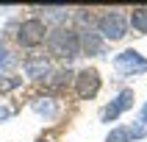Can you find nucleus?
Listing matches in <instances>:
<instances>
[{
  "instance_id": "f257e3e1",
  "label": "nucleus",
  "mask_w": 147,
  "mask_h": 142,
  "mask_svg": "<svg viewBox=\"0 0 147 142\" xmlns=\"http://www.w3.org/2000/svg\"><path fill=\"white\" fill-rule=\"evenodd\" d=\"M47 50L56 58H75L81 53V33H75L72 28H56L47 33Z\"/></svg>"
},
{
  "instance_id": "f03ea898",
  "label": "nucleus",
  "mask_w": 147,
  "mask_h": 142,
  "mask_svg": "<svg viewBox=\"0 0 147 142\" xmlns=\"http://www.w3.org/2000/svg\"><path fill=\"white\" fill-rule=\"evenodd\" d=\"M47 36V25L42 22L39 17H31V20H25L20 28H17V42H20V48H36L42 45Z\"/></svg>"
},
{
  "instance_id": "7ed1b4c3",
  "label": "nucleus",
  "mask_w": 147,
  "mask_h": 142,
  "mask_svg": "<svg viewBox=\"0 0 147 142\" xmlns=\"http://www.w3.org/2000/svg\"><path fill=\"white\" fill-rule=\"evenodd\" d=\"M97 28H100V33H103L106 39L117 42V39H122L125 33H128V20H125L119 11H108V14H103L97 20Z\"/></svg>"
},
{
  "instance_id": "20e7f679",
  "label": "nucleus",
  "mask_w": 147,
  "mask_h": 142,
  "mask_svg": "<svg viewBox=\"0 0 147 142\" xmlns=\"http://www.w3.org/2000/svg\"><path fill=\"white\" fill-rule=\"evenodd\" d=\"M117 70L122 75H139V73H147V58L142 56L139 50H125L114 58Z\"/></svg>"
},
{
  "instance_id": "39448f33",
  "label": "nucleus",
  "mask_w": 147,
  "mask_h": 142,
  "mask_svg": "<svg viewBox=\"0 0 147 142\" xmlns=\"http://www.w3.org/2000/svg\"><path fill=\"white\" fill-rule=\"evenodd\" d=\"M75 89H78V98H94L100 92V73L94 67H86L81 73L75 75Z\"/></svg>"
},
{
  "instance_id": "423d86ee",
  "label": "nucleus",
  "mask_w": 147,
  "mask_h": 142,
  "mask_svg": "<svg viewBox=\"0 0 147 142\" xmlns=\"http://www.w3.org/2000/svg\"><path fill=\"white\" fill-rule=\"evenodd\" d=\"M131 106H133V89H122V92H119V98H117L111 106L103 109V120H117L125 109H131Z\"/></svg>"
},
{
  "instance_id": "0eeeda50",
  "label": "nucleus",
  "mask_w": 147,
  "mask_h": 142,
  "mask_svg": "<svg viewBox=\"0 0 147 142\" xmlns=\"http://www.w3.org/2000/svg\"><path fill=\"white\" fill-rule=\"evenodd\" d=\"M25 75L28 78H33V81H42V78H47L50 75V64H47V58L45 56H36V58H28L22 64Z\"/></svg>"
},
{
  "instance_id": "6e6552de",
  "label": "nucleus",
  "mask_w": 147,
  "mask_h": 142,
  "mask_svg": "<svg viewBox=\"0 0 147 142\" xmlns=\"http://www.w3.org/2000/svg\"><path fill=\"white\" fill-rule=\"evenodd\" d=\"M144 128L142 125H136V128H117V131L108 134V142H125V139H142L144 137Z\"/></svg>"
},
{
  "instance_id": "1a4fd4ad",
  "label": "nucleus",
  "mask_w": 147,
  "mask_h": 142,
  "mask_svg": "<svg viewBox=\"0 0 147 142\" xmlns=\"http://www.w3.org/2000/svg\"><path fill=\"white\" fill-rule=\"evenodd\" d=\"M131 25H133V31L147 33V6L133 8V14H131Z\"/></svg>"
},
{
  "instance_id": "9d476101",
  "label": "nucleus",
  "mask_w": 147,
  "mask_h": 142,
  "mask_svg": "<svg viewBox=\"0 0 147 142\" xmlns=\"http://www.w3.org/2000/svg\"><path fill=\"white\" fill-rule=\"evenodd\" d=\"M81 50H86V53H100V50H103L100 36H97V33H92V31H86V33H83V39H81Z\"/></svg>"
},
{
  "instance_id": "9b49d317",
  "label": "nucleus",
  "mask_w": 147,
  "mask_h": 142,
  "mask_svg": "<svg viewBox=\"0 0 147 142\" xmlns=\"http://www.w3.org/2000/svg\"><path fill=\"white\" fill-rule=\"evenodd\" d=\"M33 109H36L39 114H45V117H56V111H58V106L50 98H39L36 103H33Z\"/></svg>"
},
{
  "instance_id": "f8f14e48",
  "label": "nucleus",
  "mask_w": 147,
  "mask_h": 142,
  "mask_svg": "<svg viewBox=\"0 0 147 142\" xmlns=\"http://www.w3.org/2000/svg\"><path fill=\"white\" fill-rule=\"evenodd\" d=\"M14 64V58H11V53L6 50V45L0 42V70H6V67H11Z\"/></svg>"
},
{
  "instance_id": "ddd939ff",
  "label": "nucleus",
  "mask_w": 147,
  "mask_h": 142,
  "mask_svg": "<svg viewBox=\"0 0 147 142\" xmlns=\"http://www.w3.org/2000/svg\"><path fill=\"white\" fill-rule=\"evenodd\" d=\"M142 123H147V106H144V111H142Z\"/></svg>"
},
{
  "instance_id": "4468645a",
  "label": "nucleus",
  "mask_w": 147,
  "mask_h": 142,
  "mask_svg": "<svg viewBox=\"0 0 147 142\" xmlns=\"http://www.w3.org/2000/svg\"><path fill=\"white\" fill-rule=\"evenodd\" d=\"M39 142H50V139H39Z\"/></svg>"
}]
</instances>
